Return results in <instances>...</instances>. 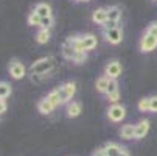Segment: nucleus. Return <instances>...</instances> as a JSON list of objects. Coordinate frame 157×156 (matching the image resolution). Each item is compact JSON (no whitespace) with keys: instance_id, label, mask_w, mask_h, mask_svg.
<instances>
[{"instance_id":"nucleus-1","label":"nucleus","mask_w":157,"mask_h":156,"mask_svg":"<svg viewBox=\"0 0 157 156\" xmlns=\"http://www.w3.org/2000/svg\"><path fill=\"white\" fill-rule=\"evenodd\" d=\"M56 66V58L55 56H44L36 59L31 66H30V72L31 75H44L47 77V74H50Z\"/></svg>"},{"instance_id":"nucleus-2","label":"nucleus","mask_w":157,"mask_h":156,"mask_svg":"<svg viewBox=\"0 0 157 156\" xmlns=\"http://www.w3.org/2000/svg\"><path fill=\"white\" fill-rule=\"evenodd\" d=\"M56 91H58L61 105H69L70 100H72V98L75 97V94H76V83L67 81V83L61 84L59 87H56Z\"/></svg>"},{"instance_id":"nucleus-3","label":"nucleus","mask_w":157,"mask_h":156,"mask_svg":"<svg viewBox=\"0 0 157 156\" xmlns=\"http://www.w3.org/2000/svg\"><path fill=\"white\" fill-rule=\"evenodd\" d=\"M103 38L106 42L112 44V46H118V44L123 41V30L120 27L115 28H107V30H101Z\"/></svg>"},{"instance_id":"nucleus-4","label":"nucleus","mask_w":157,"mask_h":156,"mask_svg":"<svg viewBox=\"0 0 157 156\" xmlns=\"http://www.w3.org/2000/svg\"><path fill=\"white\" fill-rule=\"evenodd\" d=\"M126 117V108L120 103H115V105H110L109 109H107V119L110 122H121L123 119Z\"/></svg>"},{"instance_id":"nucleus-5","label":"nucleus","mask_w":157,"mask_h":156,"mask_svg":"<svg viewBox=\"0 0 157 156\" xmlns=\"http://www.w3.org/2000/svg\"><path fill=\"white\" fill-rule=\"evenodd\" d=\"M123 72V66L120 61L117 59H112L106 64V67H104V75L109 78V80H117Z\"/></svg>"},{"instance_id":"nucleus-6","label":"nucleus","mask_w":157,"mask_h":156,"mask_svg":"<svg viewBox=\"0 0 157 156\" xmlns=\"http://www.w3.org/2000/svg\"><path fill=\"white\" fill-rule=\"evenodd\" d=\"M8 70H10V75H11L14 80H22V78L27 75V69H25L24 62H20V61L16 59V58L10 61Z\"/></svg>"},{"instance_id":"nucleus-7","label":"nucleus","mask_w":157,"mask_h":156,"mask_svg":"<svg viewBox=\"0 0 157 156\" xmlns=\"http://www.w3.org/2000/svg\"><path fill=\"white\" fill-rule=\"evenodd\" d=\"M139 47H140V52L142 53H149L152 50L157 49V38L145 33L142 38H140V42H139Z\"/></svg>"},{"instance_id":"nucleus-8","label":"nucleus","mask_w":157,"mask_h":156,"mask_svg":"<svg viewBox=\"0 0 157 156\" xmlns=\"http://www.w3.org/2000/svg\"><path fill=\"white\" fill-rule=\"evenodd\" d=\"M98 44V38L92 33H86V34H81V46H82V50L87 53V52H92Z\"/></svg>"},{"instance_id":"nucleus-9","label":"nucleus","mask_w":157,"mask_h":156,"mask_svg":"<svg viewBox=\"0 0 157 156\" xmlns=\"http://www.w3.org/2000/svg\"><path fill=\"white\" fill-rule=\"evenodd\" d=\"M55 105L47 98V97H44V98H40L39 102H37V111L42 114V116H48V114H52L53 111H55Z\"/></svg>"},{"instance_id":"nucleus-10","label":"nucleus","mask_w":157,"mask_h":156,"mask_svg":"<svg viewBox=\"0 0 157 156\" xmlns=\"http://www.w3.org/2000/svg\"><path fill=\"white\" fill-rule=\"evenodd\" d=\"M149 120H140L136 125V133H134V139H143L148 133H149Z\"/></svg>"},{"instance_id":"nucleus-11","label":"nucleus","mask_w":157,"mask_h":156,"mask_svg":"<svg viewBox=\"0 0 157 156\" xmlns=\"http://www.w3.org/2000/svg\"><path fill=\"white\" fill-rule=\"evenodd\" d=\"M92 20L95 22L97 25H104L107 22V10L106 8H97L94 13H92Z\"/></svg>"},{"instance_id":"nucleus-12","label":"nucleus","mask_w":157,"mask_h":156,"mask_svg":"<svg viewBox=\"0 0 157 156\" xmlns=\"http://www.w3.org/2000/svg\"><path fill=\"white\" fill-rule=\"evenodd\" d=\"M104 153H106V156H120L126 148H123V147H120L118 144H115V142H107L104 147Z\"/></svg>"},{"instance_id":"nucleus-13","label":"nucleus","mask_w":157,"mask_h":156,"mask_svg":"<svg viewBox=\"0 0 157 156\" xmlns=\"http://www.w3.org/2000/svg\"><path fill=\"white\" fill-rule=\"evenodd\" d=\"M106 10H107V20L118 24L120 19H121V8L117 6V5H112V6H107Z\"/></svg>"},{"instance_id":"nucleus-14","label":"nucleus","mask_w":157,"mask_h":156,"mask_svg":"<svg viewBox=\"0 0 157 156\" xmlns=\"http://www.w3.org/2000/svg\"><path fill=\"white\" fill-rule=\"evenodd\" d=\"M65 114L69 119H75L81 114V103L79 102H70L67 105V109H65Z\"/></svg>"},{"instance_id":"nucleus-15","label":"nucleus","mask_w":157,"mask_h":156,"mask_svg":"<svg viewBox=\"0 0 157 156\" xmlns=\"http://www.w3.org/2000/svg\"><path fill=\"white\" fill-rule=\"evenodd\" d=\"M34 11H36L39 16H40V19L53 17V14H52V6H50L48 3H44V2L37 3V5L34 6Z\"/></svg>"},{"instance_id":"nucleus-16","label":"nucleus","mask_w":157,"mask_h":156,"mask_svg":"<svg viewBox=\"0 0 157 156\" xmlns=\"http://www.w3.org/2000/svg\"><path fill=\"white\" fill-rule=\"evenodd\" d=\"M61 53H62V56L65 58V59H69V61H73L75 59V56H76V50L70 46L67 41H64V44H62V49H61Z\"/></svg>"},{"instance_id":"nucleus-17","label":"nucleus","mask_w":157,"mask_h":156,"mask_svg":"<svg viewBox=\"0 0 157 156\" xmlns=\"http://www.w3.org/2000/svg\"><path fill=\"white\" fill-rule=\"evenodd\" d=\"M134 133H136V125L126 123V125H123L121 130H120V136H121V139L129 141V139H134Z\"/></svg>"},{"instance_id":"nucleus-18","label":"nucleus","mask_w":157,"mask_h":156,"mask_svg":"<svg viewBox=\"0 0 157 156\" xmlns=\"http://www.w3.org/2000/svg\"><path fill=\"white\" fill-rule=\"evenodd\" d=\"M109 78L106 77V75H101L97 81H95V87H97V91L100 92V94H104L106 95V92H107V87H109Z\"/></svg>"},{"instance_id":"nucleus-19","label":"nucleus","mask_w":157,"mask_h":156,"mask_svg":"<svg viewBox=\"0 0 157 156\" xmlns=\"http://www.w3.org/2000/svg\"><path fill=\"white\" fill-rule=\"evenodd\" d=\"M36 42L37 44H47L48 41H50V30H44V28H40L37 33H36Z\"/></svg>"},{"instance_id":"nucleus-20","label":"nucleus","mask_w":157,"mask_h":156,"mask_svg":"<svg viewBox=\"0 0 157 156\" xmlns=\"http://www.w3.org/2000/svg\"><path fill=\"white\" fill-rule=\"evenodd\" d=\"M11 92H13L11 84L6 81H0V100H5L6 97H10Z\"/></svg>"},{"instance_id":"nucleus-21","label":"nucleus","mask_w":157,"mask_h":156,"mask_svg":"<svg viewBox=\"0 0 157 156\" xmlns=\"http://www.w3.org/2000/svg\"><path fill=\"white\" fill-rule=\"evenodd\" d=\"M40 20H42L40 16H39L34 10H33V11L28 14V17H27V22H28L30 27H40Z\"/></svg>"},{"instance_id":"nucleus-22","label":"nucleus","mask_w":157,"mask_h":156,"mask_svg":"<svg viewBox=\"0 0 157 156\" xmlns=\"http://www.w3.org/2000/svg\"><path fill=\"white\" fill-rule=\"evenodd\" d=\"M47 98H48L55 106H61V100H59V95H58L56 89H53V91H50V92L47 94Z\"/></svg>"},{"instance_id":"nucleus-23","label":"nucleus","mask_w":157,"mask_h":156,"mask_svg":"<svg viewBox=\"0 0 157 156\" xmlns=\"http://www.w3.org/2000/svg\"><path fill=\"white\" fill-rule=\"evenodd\" d=\"M139 109L142 111V113H146V111H149V97H145L142 100H139Z\"/></svg>"},{"instance_id":"nucleus-24","label":"nucleus","mask_w":157,"mask_h":156,"mask_svg":"<svg viewBox=\"0 0 157 156\" xmlns=\"http://www.w3.org/2000/svg\"><path fill=\"white\" fill-rule=\"evenodd\" d=\"M87 61V53L86 52H78L76 53V56H75V59L72 61L73 64H84Z\"/></svg>"},{"instance_id":"nucleus-25","label":"nucleus","mask_w":157,"mask_h":156,"mask_svg":"<svg viewBox=\"0 0 157 156\" xmlns=\"http://www.w3.org/2000/svg\"><path fill=\"white\" fill-rule=\"evenodd\" d=\"M52 27H53V17H47V19H42V20H40V27H39V28L50 30Z\"/></svg>"},{"instance_id":"nucleus-26","label":"nucleus","mask_w":157,"mask_h":156,"mask_svg":"<svg viewBox=\"0 0 157 156\" xmlns=\"http://www.w3.org/2000/svg\"><path fill=\"white\" fill-rule=\"evenodd\" d=\"M118 81L117 80H110L109 81V87H107V92L106 94H112V92H118Z\"/></svg>"},{"instance_id":"nucleus-27","label":"nucleus","mask_w":157,"mask_h":156,"mask_svg":"<svg viewBox=\"0 0 157 156\" xmlns=\"http://www.w3.org/2000/svg\"><path fill=\"white\" fill-rule=\"evenodd\" d=\"M146 33L157 38V22H151V24L148 25V28H146Z\"/></svg>"},{"instance_id":"nucleus-28","label":"nucleus","mask_w":157,"mask_h":156,"mask_svg":"<svg viewBox=\"0 0 157 156\" xmlns=\"http://www.w3.org/2000/svg\"><path fill=\"white\" fill-rule=\"evenodd\" d=\"M149 111L151 113H157V95L149 97Z\"/></svg>"},{"instance_id":"nucleus-29","label":"nucleus","mask_w":157,"mask_h":156,"mask_svg":"<svg viewBox=\"0 0 157 156\" xmlns=\"http://www.w3.org/2000/svg\"><path fill=\"white\" fill-rule=\"evenodd\" d=\"M92 156H106V153H104V148L101 147V148H97L94 153H92Z\"/></svg>"},{"instance_id":"nucleus-30","label":"nucleus","mask_w":157,"mask_h":156,"mask_svg":"<svg viewBox=\"0 0 157 156\" xmlns=\"http://www.w3.org/2000/svg\"><path fill=\"white\" fill-rule=\"evenodd\" d=\"M5 113H6V103H5V100H0V116Z\"/></svg>"},{"instance_id":"nucleus-31","label":"nucleus","mask_w":157,"mask_h":156,"mask_svg":"<svg viewBox=\"0 0 157 156\" xmlns=\"http://www.w3.org/2000/svg\"><path fill=\"white\" fill-rule=\"evenodd\" d=\"M120 156H131V154H129V153H128V151H126V150H124V151H123V153H121V154H120Z\"/></svg>"},{"instance_id":"nucleus-32","label":"nucleus","mask_w":157,"mask_h":156,"mask_svg":"<svg viewBox=\"0 0 157 156\" xmlns=\"http://www.w3.org/2000/svg\"><path fill=\"white\" fill-rule=\"evenodd\" d=\"M76 2H89V0H76Z\"/></svg>"},{"instance_id":"nucleus-33","label":"nucleus","mask_w":157,"mask_h":156,"mask_svg":"<svg viewBox=\"0 0 157 156\" xmlns=\"http://www.w3.org/2000/svg\"><path fill=\"white\" fill-rule=\"evenodd\" d=\"M152 2H157V0H152Z\"/></svg>"}]
</instances>
